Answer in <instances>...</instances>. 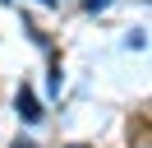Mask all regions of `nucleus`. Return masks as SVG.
<instances>
[{
  "label": "nucleus",
  "instance_id": "4",
  "mask_svg": "<svg viewBox=\"0 0 152 148\" xmlns=\"http://www.w3.org/2000/svg\"><path fill=\"white\" fill-rule=\"evenodd\" d=\"M69 148H83V144H69Z\"/></svg>",
  "mask_w": 152,
  "mask_h": 148
},
{
  "label": "nucleus",
  "instance_id": "2",
  "mask_svg": "<svg viewBox=\"0 0 152 148\" xmlns=\"http://www.w3.org/2000/svg\"><path fill=\"white\" fill-rule=\"evenodd\" d=\"M111 0H83V9H106Z\"/></svg>",
  "mask_w": 152,
  "mask_h": 148
},
{
  "label": "nucleus",
  "instance_id": "3",
  "mask_svg": "<svg viewBox=\"0 0 152 148\" xmlns=\"http://www.w3.org/2000/svg\"><path fill=\"white\" fill-rule=\"evenodd\" d=\"M14 148H37V144H32V139H19V144H14Z\"/></svg>",
  "mask_w": 152,
  "mask_h": 148
},
{
  "label": "nucleus",
  "instance_id": "5",
  "mask_svg": "<svg viewBox=\"0 0 152 148\" xmlns=\"http://www.w3.org/2000/svg\"><path fill=\"white\" fill-rule=\"evenodd\" d=\"M138 148H148V144H138Z\"/></svg>",
  "mask_w": 152,
  "mask_h": 148
},
{
  "label": "nucleus",
  "instance_id": "1",
  "mask_svg": "<svg viewBox=\"0 0 152 148\" xmlns=\"http://www.w3.org/2000/svg\"><path fill=\"white\" fill-rule=\"evenodd\" d=\"M14 107H19V116L28 120V125H32V120H42V107H37V97H32V88H28V83L19 88V97H14Z\"/></svg>",
  "mask_w": 152,
  "mask_h": 148
}]
</instances>
